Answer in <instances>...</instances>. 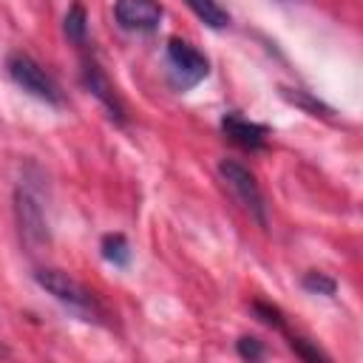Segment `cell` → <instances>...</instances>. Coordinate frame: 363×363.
<instances>
[{
  "mask_svg": "<svg viewBox=\"0 0 363 363\" xmlns=\"http://www.w3.org/2000/svg\"><path fill=\"white\" fill-rule=\"evenodd\" d=\"M6 68H9V77L14 79V85H20L26 94H31L34 99H40V102H48V105H60L62 102V91H60V85L51 79V74L37 62V60H31L28 54H11L9 57V62H6Z\"/></svg>",
  "mask_w": 363,
  "mask_h": 363,
  "instance_id": "4",
  "label": "cell"
},
{
  "mask_svg": "<svg viewBox=\"0 0 363 363\" xmlns=\"http://www.w3.org/2000/svg\"><path fill=\"white\" fill-rule=\"evenodd\" d=\"M164 62H167V79L176 91H190L196 88L207 74H210V62L207 57L190 45L182 37H170L164 45Z\"/></svg>",
  "mask_w": 363,
  "mask_h": 363,
  "instance_id": "2",
  "label": "cell"
},
{
  "mask_svg": "<svg viewBox=\"0 0 363 363\" xmlns=\"http://www.w3.org/2000/svg\"><path fill=\"white\" fill-rule=\"evenodd\" d=\"M82 85L88 88L91 96H96V99L105 105V111H108L111 119H116L119 125L125 122V105H122L116 88L111 85L108 74H105L94 60H85V62H82Z\"/></svg>",
  "mask_w": 363,
  "mask_h": 363,
  "instance_id": "7",
  "label": "cell"
},
{
  "mask_svg": "<svg viewBox=\"0 0 363 363\" xmlns=\"http://www.w3.org/2000/svg\"><path fill=\"white\" fill-rule=\"evenodd\" d=\"M62 31L65 37L74 43V45H85V37H88V14L79 3H74L62 20Z\"/></svg>",
  "mask_w": 363,
  "mask_h": 363,
  "instance_id": "10",
  "label": "cell"
},
{
  "mask_svg": "<svg viewBox=\"0 0 363 363\" xmlns=\"http://www.w3.org/2000/svg\"><path fill=\"white\" fill-rule=\"evenodd\" d=\"M238 354H241L244 360H258V357H264V346H261L258 337L244 335V337H238Z\"/></svg>",
  "mask_w": 363,
  "mask_h": 363,
  "instance_id": "14",
  "label": "cell"
},
{
  "mask_svg": "<svg viewBox=\"0 0 363 363\" xmlns=\"http://www.w3.org/2000/svg\"><path fill=\"white\" fill-rule=\"evenodd\" d=\"M34 281L54 301H60L68 312H74L77 318H82V320H99L102 318V306L94 298V292L88 286H82L77 278H71L68 272H62V269H37Z\"/></svg>",
  "mask_w": 363,
  "mask_h": 363,
  "instance_id": "1",
  "label": "cell"
},
{
  "mask_svg": "<svg viewBox=\"0 0 363 363\" xmlns=\"http://www.w3.org/2000/svg\"><path fill=\"white\" fill-rule=\"evenodd\" d=\"M221 130L230 142L247 147V150H261L267 145V136H269V128L261 125V122H252L247 116H241L238 111H230L221 116Z\"/></svg>",
  "mask_w": 363,
  "mask_h": 363,
  "instance_id": "8",
  "label": "cell"
},
{
  "mask_svg": "<svg viewBox=\"0 0 363 363\" xmlns=\"http://www.w3.org/2000/svg\"><path fill=\"white\" fill-rule=\"evenodd\" d=\"M218 176L227 184V190L235 196V201L261 224L267 227V204H264V193L255 182V176L235 159H221L218 162Z\"/></svg>",
  "mask_w": 363,
  "mask_h": 363,
  "instance_id": "3",
  "label": "cell"
},
{
  "mask_svg": "<svg viewBox=\"0 0 363 363\" xmlns=\"http://www.w3.org/2000/svg\"><path fill=\"white\" fill-rule=\"evenodd\" d=\"M162 6L159 0H116L113 3V17L125 31L136 34H150L162 23Z\"/></svg>",
  "mask_w": 363,
  "mask_h": 363,
  "instance_id": "5",
  "label": "cell"
},
{
  "mask_svg": "<svg viewBox=\"0 0 363 363\" xmlns=\"http://www.w3.org/2000/svg\"><path fill=\"white\" fill-rule=\"evenodd\" d=\"M102 258L113 267H128L130 264V244L122 233H111L102 238Z\"/></svg>",
  "mask_w": 363,
  "mask_h": 363,
  "instance_id": "11",
  "label": "cell"
},
{
  "mask_svg": "<svg viewBox=\"0 0 363 363\" xmlns=\"http://www.w3.org/2000/svg\"><path fill=\"white\" fill-rule=\"evenodd\" d=\"M252 309H255V315H258V320L261 323H267V326H275V329H284V318H281V312L275 309V306H269V303H252Z\"/></svg>",
  "mask_w": 363,
  "mask_h": 363,
  "instance_id": "13",
  "label": "cell"
},
{
  "mask_svg": "<svg viewBox=\"0 0 363 363\" xmlns=\"http://www.w3.org/2000/svg\"><path fill=\"white\" fill-rule=\"evenodd\" d=\"M301 284H303V289L312 292V295H335V289H337L335 278L326 275V272H306V275L301 278Z\"/></svg>",
  "mask_w": 363,
  "mask_h": 363,
  "instance_id": "12",
  "label": "cell"
},
{
  "mask_svg": "<svg viewBox=\"0 0 363 363\" xmlns=\"http://www.w3.org/2000/svg\"><path fill=\"white\" fill-rule=\"evenodd\" d=\"M289 346H292V352L295 354H301L303 360H329L320 349H315V346H309L303 337H289Z\"/></svg>",
  "mask_w": 363,
  "mask_h": 363,
  "instance_id": "15",
  "label": "cell"
},
{
  "mask_svg": "<svg viewBox=\"0 0 363 363\" xmlns=\"http://www.w3.org/2000/svg\"><path fill=\"white\" fill-rule=\"evenodd\" d=\"M14 210H17V224H20V233L28 244H43L48 241V227H45V216H43V207L37 201V196L20 184L17 193H14Z\"/></svg>",
  "mask_w": 363,
  "mask_h": 363,
  "instance_id": "6",
  "label": "cell"
},
{
  "mask_svg": "<svg viewBox=\"0 0 363 363\" xmlns=\"http://www.w3.org/2000/svg\"><path fill=\"white\" fill-rule=\"evenodd\" d=\"M190 9H193V14L201 20V23H207L210 28H224L227 23H230V14H227V9H221V3L218 0H184Z\"/></svg>",
  "mask_w": 363,
  "mask_h": 363,
  "instance_id": "9",
  "label": "cell"
}]
</instances>
